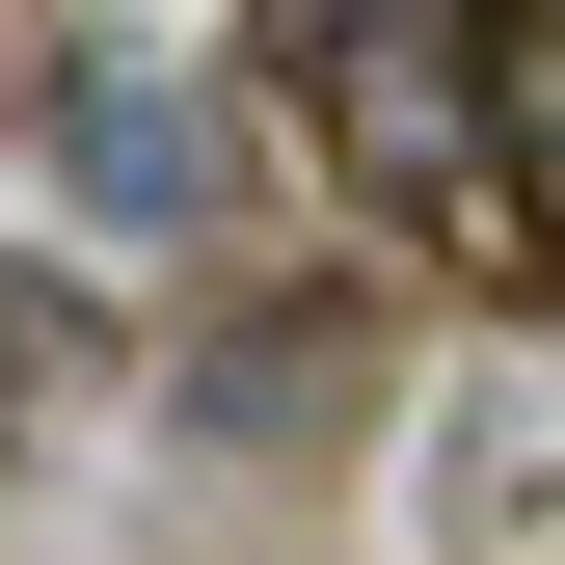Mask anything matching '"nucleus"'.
<instances>
[{
	"mask_svg": "<svg viewBox=\"0 0 565 565\" xmlns=\"http://www.w3.org/2000/svg\"><path fill=\"white\" fill-rule=\"evenodd\" d=\"M484 135H512V216H565V0H484Z\"/></svg>",
	"mask_w": 565,
	"mask_h": 565,
	"instance_id": "7ed1b4c3",
	"label": "nucleus"
},
{
	"mask_svg": "<svg viewBox=\"0 0 565 565\" xmlns=\"http://www.w3.org/2000/svg\"><path fill=\"white\" fill-rule=\"evenodd\" d=\"M458 54H484V0H350V28H323V108H350V162H377L404 216H458V189H512V135L458 108Z\"/></svg>",
	"mask_w": 565,
	"mask_h": 565,
	"instance_id": "f257e3e1",
	"label": "nucleus"
},
{
	"mask_svg": "<svg viewBox=\"0 0 565 565\" xmlns=\"http://www.w3.org/2000/svg\"><path fill=\"white\" fill-rule=\"evenodd\" d=\"M54 189H82V216H135V243H162L189 189H216V135H189V82H54Z\"/></svg>",
	"mask_w": 565,
	"mask_h": 565,
	"instance_id": "f03ea898",
	"label": "nucleus"
}]
</instances>
